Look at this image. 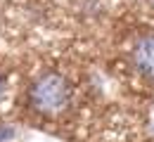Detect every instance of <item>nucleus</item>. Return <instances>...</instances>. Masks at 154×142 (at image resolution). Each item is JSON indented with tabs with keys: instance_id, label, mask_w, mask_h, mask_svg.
Segmentation results:
<instances>
[{
	"instance_id": "obj_1",
	"label": "nucleus",
	"mask_w": 154,
	"mask_h": 142,
	"mask_svg": "<svg viewBox=\"0 0 154 142\" xmlns=\"http://www.w3.org/2000/svg\"><path fill=\"white\" fill-rule=\"evenodd\" d=\"M71 104V83L57 71L40 74L29 88V107L40 116H59Z\"/></svg>"
},
{
	"instance_id": "obj_2",
	"label": "nucleus",
	"mask_w": 154,
	"mask_h": 142,
	"mask_svg": "<svg viewBox=\"0 0 154 142\" xmlns=\"http://www.w3.org/2000/svg\"><path fill=\"white\" fill-rule=\"evenodd\" d=\"M131 59H133V66L140 76L154 81V33L135 41L133 50H131Z\"/></svg>"
},
{
	"instance_id": "obj_3",
	"label": "nucleus",
	"mask_w": 154,
	"mask_h": 142,
	"mask_svg": "<svg viewBox=\"0 0 154 142\" xmlns=\"http://www.w3.org/2000/svg\"><path fill=\"white\" fill-rule=\"evenodd\" d=\"M10 135H12V130H2V133H0V140H2V137H10Z\"/></svg>"
},
{
	"instance_id": "obj_4",
	"label": "nucleus",
	"mask_w": 154,
	"mask_h": 142,
	"mask_svg": "<svg viewBox=\"0 0 154 142\" xmlns=\"http://www.w3.org/2000/svg\"><path fill=\"white\" fill-rule=\"evenodd\" d=\"M2 90H5V81H2V76H0V100H2Z\"/></svg>"
},
{
	"instance_id": "obj_5",
	"label": "nucleus",
	"mask_w": 154,
	"mask_h": 142,
	"mask_svg": "<svg viewBox=\"0 0 154 142\" xmlns=\"http://www.w3.org/2000/svg\"><path fill=\"white\" fill-rule=\"evenodd\" d=\"M149 5H152V7H154V0H149Z\"/></svg>"
}]
</instances>
